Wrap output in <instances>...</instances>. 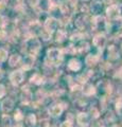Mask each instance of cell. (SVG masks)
Returning <instances> with one entry per match:
<instances>
[{
	"instance_id": "obj_1",
	"label": "cell",
	"mask_w": 122,
	"mask_h": 127,
	"mask_svg": "<svg viewBox=\"0 0 122 127\" xmlns=\"http://www.w3.org/2000/svg\"><path fill=\"white\" fill-rule=\"evenodd\" d=\"M22 77H23V75H22V73L20 72V71H16V72H14L11 75V81H12L13 84L17 85L22 81Z\"/></svg>"
},
{
	"instance_id": "obj_2",
	"label": "cell",
	"mask_w": 122,
	"mask_h": 127,
	"mask_svg": "<svg viewBox=\"0 0 122 127\" xmlns=\"http://www.w3.org/2000/svg\"><path fill=\"white\" fill-rule=\"evenodd\" d=\"M106 12H107L108 17H111V18H116L117 16L119 15V9H118L117 6H115V5L109 6Z\"/></svg>"
},
{
	"instance_id": "obj_3",
	"label": "cell",
	"mask_w": 122,
	"mask_h": 127,
	"mask_svg": "<svg viewBox=\"0 0 122 127\" xmlns=\"http://www.w3.org/2000/svg\"><path fill=\"white\" fill-rule=\"evenodd\" d=\"M105 41L106 40H105V37L103 36V35H99V36H97L96 38L93 39V43L97 47H103Z\"/></svg>"
},
{
	"instance_id": "obj_4",
	"label": "cell",
	"mask_w": 122,
	"mask_h": 127,
	"mask_svg": "<svg viewBox=\"0 0 122 127\" xmlns=\"http://www.w3.org/2000/svg\"><path fill=\"white\" fill-rule=\"evenodd\" d=\"M78 122L80 123V125H85L86 123H87V117H86V114H84V113L79 114V117H78Z\"/></svg>"
},
{
	"instance_id": "obj_5",
	"label": "cell",
	"mask_w": 122,
	"mask_h": 127,
	"mask_svg": "<svg viewBox=\"0 0 122 127\" xmlns=\"http://www.w3.org/2000/svg\"><path fill=\"white\" fill-rule=\"evenodd\" d=\"M69 68L72 70H78L80 68V64H79V62L76 61V59H72V61H70V63H69Z\"/></svg>"
},
{
	"instance_id": "obj_6",
	"label": "cell",
	"mask_w": 122,
	"mask_h": 127,
	"mask_svg": "<svg viewBox=\"0 0 122 127\" xmlns=\"http://www.w3.org/2000/svg\"><path fill=\"white\" fill-rule=\"evenodd\" d=\"M46 27L49 28L50 31L53 30L54 28L56 27V21L54 20V19H48V20H47V22H46Z\"/></svg>"
},
{
	"instance_id": "obj_7",
	"label": "cell",
	"mask_w": 122,
	"mask_h": 127,
	"mask_svg": "<svg viewBox=\"0 0 122 127\" xmlns=\"http://www.w3.org/2000/svg\"><path fill=\"white\" fill-rule=\"evenodd\" d=\"M62 107L61 106H54L52 109H51V113L53 114V116H60L61 112H62Z\"/></svg>"
},
{
	"instance_id": "obj_8",
	"label": "cell",
	"mask_w": 122,
	"mask_h": 127,
	"mask_svg": "<svg viewBox=\"0 0 122 127\" xmlns=\"http://www.w3.org/2000/svg\"><path fill=\"white\" fill-rule=\"evenodd\" d=\"M97 59H98V58H97L96 56L89 55V56H87V58H86V63H87L88 65H93V64H96Z\"/></svg>"
},
{
	"instance_id": "obj_9",
	"label": "cell",
	"mask_w": 122,
	"mask_h": 127,
	"mask_svg": "<svg viewBox=\"0 0 122 127\" xmlns=\"http://www.w3.org/2000/svg\"><path fill=\"white\" fill-rule=\"evenodd\" d=\"M19 62V56L18 55H13V56L11 57L10 59V64H11V66H15L16 65V63Z\"/></svg>"
},
{
	"instance_id": "obj_10",
	"label": "cell",
	"mask_w": 122,
	"mask_h": 127,
	"mask_svg": "<svg viewBox=\"0 0 122 127\" xmlns=\"http://www.w3.org/2000/svg\"><path fill=\"white\" fill-rule=\"evenodd\" d=\"M6 57H7L6 51L3 49H0V61H4V59H6Z\"/></svg>"
},
{
	"instance_id": "obj_11",
	"label": "cell",
	"mask_w": 122,
	"mask_h": 127,
	"mask_svg": "<svg viewBox=\"0 0 122 127\" xmlns=\"http://www.w3.org/2000/svg\"><path fill=\"white\" fill-rule=\"evenodd\" d=\"M38 2H39V0H29V3H30V4L32 5V6L38 4Z\"/></svg>"
},
{
	"instance_id": "obj_12",
	"label": "cell",
	"mask_w": 122,
	"mask_h": 127,
	"mask_svg": "<svg viewBox=\"0 0 122 127\" xmlns=\"http://www.w3.org/2000/svg\"><path fill=\"white\" fill-rule=\"evenodd\" d=\"M61 127H72V125L71 124H70V123L69 122H65L64 123V124H63Z\"/></svg>"
},
{
	"instance_id": "obj_13",
	"label": "cell",
	"mask_w": 122,
	"mask_h": 127,
	"mask_svg": "<svg viewBox=\"0 0 122 127\" xmlns=\"http://www.w3.org/2000/svg\"><path fill=\"white\" fill-rule=\"evenodd\" d=\"M5 7V4H4V2H0V10H3Z\"/></svg>"
}]
</instances>
